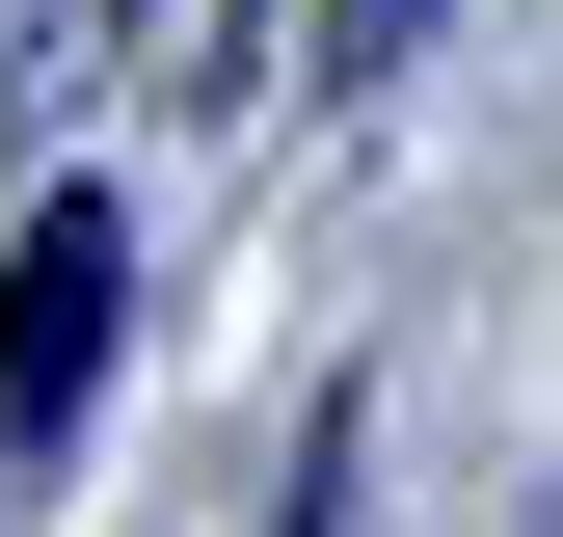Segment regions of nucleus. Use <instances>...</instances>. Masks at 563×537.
Segmentation results:
<instances>
[{
	"mask_svg": "<svg viewBox=\"0 0 563 537\" xmlns=\"http://www.w3.org/2000/svg\"><path fill=\"white\" fill-rule=\"evenodd\" d=\"M108 322H134V216L54 188V216L0 242V430H81V403H108Z\"/></svg>",
	"mask_w": 563,
	"mask_h": 537,
	"instance_id": "f257e3e1",
	"label": "nucleus"
},
{
	"mask_svg": "<svg viewBox=\"0 0 563 537\" xmlns=\"http://www.w3.org/2000/svg\"><path fill=\"white\" fill-rule=\"evenodd\" d=\"M242 28H268V0H108V81H162V108H216V81H242Z\"/></svg>",
	"mask_w": 563,
	"mask_h": 537,
	"instance_id": "f03ea898",
	"label": "nucleus"
},
{
	"mask_svg": "<svg viewBox=\"0 0 563 537\" xmlns=\"http://www.w3.org/2000/svg\"><path fill=\"white\" fill-rule=\"evenodd\" d=\"M402 28H430V0H322V54H296V81H402Z\"/></svg>",
	"mask_w": 563,
	"mask_h": 537,
	"instance_id": "7ed1b4c3",
	"label": "nucleus"
}]
</instances>
